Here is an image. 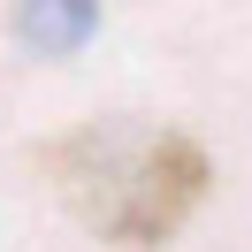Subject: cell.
Masks as SVG:
<instances>
[{
    "instance_id": "2",
    "label": "cell",
    "mask_w": 252,
    "mask_h": 252,
    "mask_svg": "<svg viewBox=\"0 0 252 252\" xmlns=\"http://www.w3.org/2000/svg\"><path fill=\"white\" fill-rule=\"evenodd\" d=\"M92 31H99V0H23L16 8V38L31 54H46V62L77 54Z\"/></svg>"
},
{
    "instance_id": "1",
    "label": "cell",
    "mask_w": 252,
    "mask_h": 252,
    "mask_svg": "<svg viewBox=\"0 0 252 252\" xmlns=\"http://www.w3.org/2000/svg\"><path fill=\"white\" fill-rule=\"evenodd\" d=\"M46 176L62 206L123 252H153L184 229L214 191V160L191 130L145 123V115H107V123H77L46 145Z\"/></svg>"
}]
</instances>
